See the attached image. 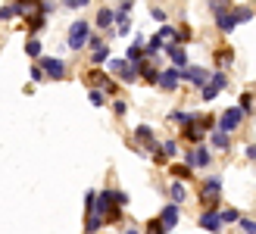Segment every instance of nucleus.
<instances>
[{"mask_svg": "<svg viewBox=\"0 0 256 234\" xmlns=\"http://www.w3.org/2000/svg\"><path fill=\"white\" fill-rule=\"evenodd\" d=\"M88 38H91V25H88L84 19H78V22H72V25H69L66 44H69L72 50H82V47L88 44Z\"/></svg>", "mask_w": 256, "mask_h": 234, "instance_id": "1", "label": "nucleus"}, {"mask_svg": "<svg viewBox=\"0 0 256 234\" xmlns=\"http://www.w3.org/2000/svg\"><path fill=\"white\" fill-rule=\"evenodd\" d=\"M110 69L116 72V75L122 78L125 84H138V82H140V75H138V66H134V62L128 60V56H122V60H110Z\"/></svg>", "mask_w": 256, "mask_h": 234, "instance_id": "2", "label": "nucleus"}, {"mask_svg": "<svg viewBox=\"0 0 256 234\" xmlns=\"http://www.w3.org/2000/svg\"><path fill=\"white\" fill-rule=\"evenodd\" d=\"M222 197V178H206L200 184V200L206 203V206H216Z\"/></svg>", "mask_w": 256, "mask_h": 234, "instance_id": "3", "label": "nucleus"}, {"mask_svg": "<svg viewBox=\"0 0 256 234\" xmlns=\"http://www.w3.org/2000/svg\"><path fill=\"white\" fill-rule=\"evenodd\" d=\"M38 60H41V69L50 82H62L66 78V62L62 60H56V56H38Z\"/></svg>", "mask_w": 256, "mask_h": 234, "instance_id": "4", "label": "nucleus"}, {"mask_svg": "<svg viewBox=\"0 0 256 234\" xmlns=\"http://www.w3.org/2000/svg\"><path fill=\"white\" fill-rule=\"evenodd\" d=\"M197 225L203 228V231H219L225 222H222V212L216 210V206H210L206 212H200V218H197Z\"/></svg>", "mask_w": 256, "mask_h": 234, "instance_id": "5", "label": "nucleus"}, {"mask_svg": "<svg viewBox=\"0 0 256 234\" xmlns=\"http://www.w3.org/2000/svg\"><path fill=\"white\" fill-rule=\"evenodd\" d=\"M240 119H244V110H240V106H232V110H225V112H222V119H219V128H222V132H228V134H232L234 128L240 125Z\"/></svg>", "mask_w": 256, "mask_h": 234, "instance_id": "6", "label": "nucleus"}, {"mask_svg": "<svg viewBox=\"0 0 256 234\" xmlns=\"http://www.w3.org/2000/svg\"><path fill=\"white\" fill-rule=\"evenodd\" d=\"M178 218H182V206H178L175 200H172L169 206H162V212H160V222H162V228H166V231H172V228L178 225Z\"/></svg>", "mask_w": 256, "mask_h": 234, "instance_id": "7", "label": "nucleus"}, {"mask_svg": "<svg viewBox=\"0 0 256 234\" xmlns=\"http://www.w3.org/2000/svg\"><path fill=\"white\" fill-rule=\"evenodd\" d=\"M184 162H188L190 168H206V166L212 162V156H210V150H206V147H194V150L184 156Z\"/></svg>", "mask_w": 256, "mask_h": 234, "instance_id": "8", "label": "nucleus"}, {"mask_svg": "<svg viewBox=\"0 0 256 234\" xmlns=\"http://www.w3.org/2000/svg\"><path fill=\"white\" fill-rule=\"evenodd\" d=\"M178 82H182V69H178V66L160 72V78H156V84H160L162 90H175V88H178Z\"/></svg>", "mask_w": 256, "mask_h": 234, "instance_id": "9", "label": "nucleus"}, {"mask_svg": "<svg viewBox=\"0 0 256 234\" xmlns=\"http://www.w3.org/2000/svg\"><path fill=\"white\" fill-rule=\"evenodd\" d=\"M182 78H188L194 88H203V84L210 82V72L200 69V66H184V69H182Z\"/></svg>", "mask_w": 256, "mask_h": 234, "instance_id": "10", "label": "nucleus"}, {"mask_svg": "<svg viewBox=\"0 0 256 234\" xmlns=\"http://www.w3.org/2000/svg\"><path fill=\"white\" fill-rule=\"evenodd\" d=\"M162 54L172 60V66H178V69H184V66H188V54H184V47H178L175 41H172V44H162Z\"/></svg>", "mask_w": 256, "mask_h": 234, "instance_id": "11", "label": "nucleus"}, {"mask_svg": "<svg viewBox=\"0 0 256 234\" xmlns=\"http://www.w3.org/2000/svg\"><path fill=\"white\" fill-rule=\"evenodd\" d=\"M88 82H91L94 88H104V90H116V84H112V82H110V78H106L104 72H97V66H94L91 72H88Z\"/></svg>", "mask_w": 256, "mask_h": 234, "instance_id": "12", "label": "nucleus"}, {"mask_svg": "<svg viewBox=\"0 0 256 234\" xmlns=\"http://www.w3.org/2000/svg\"><path fill=\"white\" fill-rule=\"evenodd\" d=\"M134 140H140V144H147V147H156V134H153L150 125H138L134 128Z\"/></svg>", "mask_w": 256, "mask_h": 234, "instance_id": "13", "label": "nucleus"}, {"mask_svg": "<svg viewBox=\"0 0 256 234\" xmlns=\"http://www.w3.org/2000/svg\"><path fill=\"white\" fill-rule=\"evenodd\" d=\"M138 75H140V82H144V84H156V78H160V72L153 69V66H147V62H138Z\"/></svg>", "mask_w": 256, "mask_h": 234, "instance_id": "14", "label": "nucleus"}, {"mask_svg": "<svg viewBox=\"0 0 256 234\" xmlns=\"http://www.w3.org/2000/svg\"><path fill=\"white\" fill-rule=\"evenodd\" d=\"M212 147L216 150H232V138H228V132L216 128V132H212Z\"/></svg>", "mask_w": 256, "mask_h": 234, "instance_id": "15", "label": "nucleus"}, {"mask_svg": "<svg viewBox=\"0 0 256 234\" xmlns=\"http://www.w3.org/2000/svg\"><path fill=\"white\" fill-rule=\"evenodd\" d=\"M104 222H106V216L88 212V218H84V231H100V228H104Z\"/></svg>", "mask_w": 256, "mask_h": 234, "instance_id": "16", "label": "nucleus"}, {"mask_svg": "<svg viewBox=\"0 0 256 234\" xmlns=\"http://www.w3.org/2000/svg\"><path fill=\"white\" fill-rule=\"evenodd\" d=\"M104 62H110V47L106 44H97L94 47V56H91V66H104Z\"/></svg>", "mask_w": 256, "mask_h": 234, "instance_id": "17", "label": "nucleus"}, {"mask_svg": "<svg viewBox=\"0 0 256 234\" xmlns=\"http://www.w3.org/2000/svg\"><path fill=\"white\" fill-rule=\"evenodd\" d=\"M19 16V4L12 0V4H6V6H0V22H10V19H16Z\"/></svg>", "mask_w": 256, "mask_h": 234, "instance_id": "18", "label": "nucleus"}, {"mask_svg": "<svg viewBox=\"0 0 256 234\" xmlns=\"http://www.w3.org/2000/svg\"><path fill=\"white\" fill-rule=\"evenodd\" d=\"M112 22H116V12H112V10H100L97 12V25H100V28H110Z\"/></svg>", "mask_w": 256, "mask_h": 234, "instance_id": "19", "label": "nucleus"}, {"mask_svg": "<svg viewBox=\"0 0 256 234\" xmlns=\"http://www.w3.org/2000/svg\"><path fill=\"white\" fill-rule=\"evenodd\" d=\"M88 100H91L97 110H100V106L106 103V97H104V90H100V88H91V90H88Z\"/></svg>", "mask_w": 256, "mask_h": 234, "instance_id": "20", "label": "nucleus"}, {"mask_svg": "<svg viewBox=\"0 0 256 234\" xmlns=\"http://www.w3.org/2000/svg\"><path fill=\"white\" fill-rule=\"evenodd\" d=\"M25 54H28V56H34V60H38V56L44 54V47H41V41H38V38H32V41L25 44Z\"/></svg>", "mask_w": 256, "mask_h": 234, "instance_id": "21", "label": "nucleus"}, {"mask_svg": "<svg viewBox=\"0 0 256 234\" xmlns=\"http://www.w3.org/2000/svg\"><path fill=\"white\" fill-rule=\"evenodd\" d=\"M210 10H212V16L219 19V16H225V12L232 10V6H228V0H212V4H210Z\"/></svg>", "mask_w": 256, "mask_h": 234, "instance_id": "22", "label": "nucleus"}, {"mask_svg": "<svg viewBox=\"0 0 256 234\" xmlns=\"http://www.w3.org/2000/svg\"><path fill=\"white\" fill-rule=\"evenodd\" d=\"M169 190H172V200H175V203H182V200L188 197V190H184V184H178V181H172V188H169Z\"/></svg>", "mask_w": 256, "mask_h": 234, "instance_id": "23", "label": "nucleus"}, {"mask_svg": "<svg viewBox=\"0 0 256 234\" xmlns=\"http://www.w3.org/2000/svg\"><path fill=\"white\" fill-rule=\"evenodd\" d=\"M234 60V54H232V50H216V62H219V66H228V62H232Z\"/></svg>", "mask_w": 256, "mask_h": 234, "instance_id": "24", "label": "nucleus"}, {"mask_svg": "<svg viewBox=\"0 0 256 234\" xmlns=\"http://www.w3.org/2000/svg\"><path fill=\"white\" fill-rule=\"evenodd\" d=\"M60 6L54 4V0H41V4H38V12H44V16H54Z\"/></svg>", "mask_w": 256, "mask_h": 234, "instance_id": "25", "label": "nucleus"}, {"mask_svg": "<svg viewBox=\"0 0 256 234\" xmlns=\"http://www.w3.org/2000/svg\"><path fill=\"white\" fill-rule=\"evenodd\" d=\"M232 16H234V22H250V19H253V10L240 6V10H234V12H232Z\"/></svg>", "mask_w": 256, "mask_h": 234, "instance_id": "26", "label": "nucleus"}, {"mask_svg": "<svg viewBox=\"0 0 256 234\" xmlns=\"http://www.w3.org/2000/svg\"><path fill=\"white\" fill-rule=\"evenodd\" d=\"M162 156H166V160H169V156H178V144H175V140H162Z\"/></svg>", "mask_w": 256, "mask_h": 234, "instance_id": "27", "label": "nucleus"}, {"mask_svg": "<svg viewBox=\"0 0 256 234\" xmlns=\"http://www.w3.org/2000/svg\"><path fill=\"white\" fill-rule=\"evenodd\" d=\"M210 84H216L219 90H222V88H228V78H225V72H212V75H210Z\"/></svg>", "mask_w": 256, "mask_h": 234, "instance_id": "28", "label": "nucleus"}, {"mask_svg": "<svg viewBox=\"0 0 256 234\" xmlns=\"http://www.w3.org/2000/svg\"><path fill=\"white\" fill-rule=\"evenodd\" d=\"M34 12H38V10H34ZM44 19H47V16H44V12H38V16L32 19V25H28V28H32V34H38V32H41V28H44Z\"/></svg>", "mask_w": 256, "mask_h": 234, "instance_id": "29", "label": "nucleus"}, {"mask_svg": "<svg viewBox=\"0 0 256 234\" xmlns=\"http://www.w3.org/2000/svg\"><path fill=\"white\" fill-rule=\"evenodd\" d=\"M190 38H194V34H190V28H188V25H182V28H175V38H172V41H190Z\"/></svg>", "mask_w": 256, "mask_h": 234, "instance_id": "30", "label": "nucleus"}, {"mask_svg": "<svg viewBox=\"0 0 256 234\" xmlns=\"http://www.w3.org/2000/svg\"><path fill=\"white\" fill-rule=\"evenodd\" d=\"M238 106L244 110V112H250V110H253V94H250V90H244V94H240V103H238Z\"/></svg>", "mask_w": 256, "mask_h": 234, "instance_id": "31", "label": "nucleus"}, {"mask_svg": "<svg viewBox=\"0 0 256 234\" xmlns=\"http://www.w3.org/2000/svg\"><path fill=\"white\" fill-rule=\"evenodd\" d=\"M238 225H240V231L256 234V222H253V218H238Z\"/></svg>", "mask_w": 256, "mask_h": 234, "instance_id": "32", "label": "nucleus"}, {"mask_svg": "<svg viewBox=\"0 0 256 234\" xmlns=\"http://www.w3.org/2000/svg\"><path fill=\"white\" fill-rule=\"evenodd\" d=\"M94 200H97V190H88L84 194V212H94Z\"/></svg>", "mask_w": 256, "mask_h": 234, "instance_id": "33", "label": "nucleus"}, {"mask_svg": "<svg viewBox=\"0 0 256 234\" xmlns=\"http://www.w3.org/2000/svg\"><path fill=\"white\" fill-rule=\"evenodd\" d=\"M200 90H203V100H216V94H219V88H216V84H203Z\"/></svg>", "mask_w": 256, "mask_h": 234, "instance_id": "34", "label": "nucleus"}, {"mask_svg": "<svg viewBox=\"0 0 256 234\" xmlns=\"http://www.w3.org/2000/svg\"><path fill=\"white\" fill-rule=\"evenodd\" d=\"M172 172H175L178 178H190V172H194V168H190V166L184 162V166H172Z\"/></svg>", "mask_w": 256, "mask_h": 234, "instance_id": "35", "label": "nucleus"}, {"mask_svg": "<svg viewBox=\"0 0 256 234\" xmlns=\"http://www.w3.org/2000/svg\"><path fill=\"white\" fill-rule=\"evenodd\" d=\"M112 112H116L119 119H122V116L128 112V103H125V100H112Z\"/></svg>", "mask_w": 256, "mask_h": 234, "instance_id": "36", "label": "nucleus"}, {"mask_svg": "<svg viewBox=\"0 0 256 234\" xmlns=\"http://www.w3.org/2000/svg\"><path fill=\"white\" fill-rule=\"evenodd\" d=\"M156 34L162 38V41H172V38H175V28H172V25H162V28H160Z\"/></svg>", "mask_w": 256, "mask_h": 234, "instance_id": "37", "label": "nucleus"}, {"mask_svg": "<svg viewBox=\"0 0 256 234\" xmlns=\"http://www.w3.org/2000/svg\"><path fill=\"white\" fill-rule=\"evenodd\" d=\"M28 75H32V82H44V78H47V75H44V69H41V62H38V66H32V72H28Z\"/></svg>", "mask_w": 256, "mask_h": 234, "instance_id": "38", "label": "nucleus"}, {"mask_svg": "<svg viewBox=\"0 0 256 234\" xmlns=\"http://www.w3.org/2000/svg\"><path fill=\"white\" fill-rule=\"evenodd\" d=\"M169 119H175V122H190V119H194V116H190V112H182V110H178V112H172V116H169Z\"/></svg>", "mask_w": 256, "mask_h": 234, "instance_id": "39", "label": "nucleus"}, {"mask_svg": "<svg viewBox=\"0 0 256 234\" xmlns=\"http://www.w3.org/2000/svg\"><path fill=\"white\" fill-rule=\"evenodd\" d=\"M132 10H134V0H122L116 12H128V16H132Z\"/></svg>", "mask_w": 256, "mask_h": 234, "instance_id": "40", "label": "nucleus"}, {"mask_svg": "<svg viewBox=\"0 0 256 234\" xmlns=\"http://www.w3.org/2000/svg\"><path fill=\"white\" fill-rule=\"evenodd\" d=\"M238 218H240L238 210H225V212H222V222H238Z\"/></svg>", "mask_w": 256, "mask_h": 234, "instance_id": "41", "label": "nucleus"}, {"mask_svg": "<svg viewBox=\"0 0 256 234\" xmlns=\"http://www.w3.org/2000/svg\"><path fill=\"white\" fill-rule=\"evenodd\" d=\"M147 228H150V231H166V228H162V222H160V218H153V222H147Z\"/></svg>", "mask_w": 256, "mask_h": 234, "instance_id": "42", "label": "nucleus"}, {"mask_svg": "<svg viewBox=\"0 0 256 234\" xmlns=\"http://www.w3.org/2000/svg\"><path fill=\"white\" fill-rule=\"evenodd\" d=\"M244 156H247V160H253V162H256V144H250V147L244 150Z\"/></svg>", "mask_w": 256, "mask_h": 234, "instance_id": "43", "label": "nucleus"}, {"mask_svg": "<svg viewBox=\"0 0 256 234\" xmlns=\"http://www.w3.org/2000/svg\"><path fill=\"white\" fill-rule=\"evenodd\" d=\"M75 4H78V6H88V4H91V0H75Z\"/></svg>", "mask_w": 256, "mask_h": 234, "instance_id": "44", "label": "nucleus"}]
</instances>
